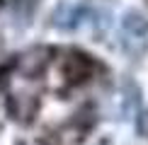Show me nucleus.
I'll list each match as a JSON object with an SVG mask.
<instances>
[{"instance_id": "f257e3e1", "label": "nucleus", "mask_w": 148, "mask_h": 145, "mask_svg": "<svg viewBox=\"0 0 148 145\" xmlns=\"http://www.w3.org/2000/svg\"><path fill=\"white\" fill-rule=\"evenodd\" d=\"M92 68H95V63H92V58L88 53L73 51L71 56L66 58V63H63V75L68 77V82L78 85V82H85L92 75Z\"/></svg>"}, {"instance_id": "f03ea898", "label": "nucleus", "mask_w": 148, "mask_h": 145, "mask_svg": "<svg viewBox=\"0 0 148 145\" xmlns=\"http://www.w3.org/2000/svg\"><path fill=\"white\" fill-rule=\"evenodd\" d=\"M121 27H124V34L131 36V39L141 41V44L146 46V36H148V20L143 15H138V12H126L124 15V22H121Z\"/></svg>"}, {"instance_id": "7ed1b4c3", "label": "nucleus", "mask_w": 148, "mask_h": 145, "mask_svg": "<svg viewBox=\"0 0 148 145\" xmlns=\"http://www.w3.org/2000/svg\"><path fill=\"white\" fill-rule=\"evenodd\" d=\"M46 63V51L44 48H34V51L24 53V56L17 58V65L24 70V72H39Z\"/></svg>"}, {"instance_id": "20e7f679", "label": "nucleus", "mask_w": 148, "mask_h": 145, "mask_svg": "<svg viewBox=\"0 0 148 145\" xmlns=\"http://www.w3.org/2000/svg\"><path fill=\"white\" fill-rule=\"evenodd\" d=\"M12 5H15L17 15H20L24 22H29L32 15L36 12V7H39V0H12Z\"/></svg>"}, {"instance_id": "39448f33", "label": "nucleus", "mask_w": 148, "mask_h": 145, "mask_svg": "<svg viewBox=\"0 0 148 145\" xmlns=\"http://www.w3.org/2000/svg\"><path fill=\"white\" fill-rule=\"evenodd\" d=\"M138 131L143 133V136H148V114H143V116H141V121H138Z\"/></svg>"}]
</instances>
